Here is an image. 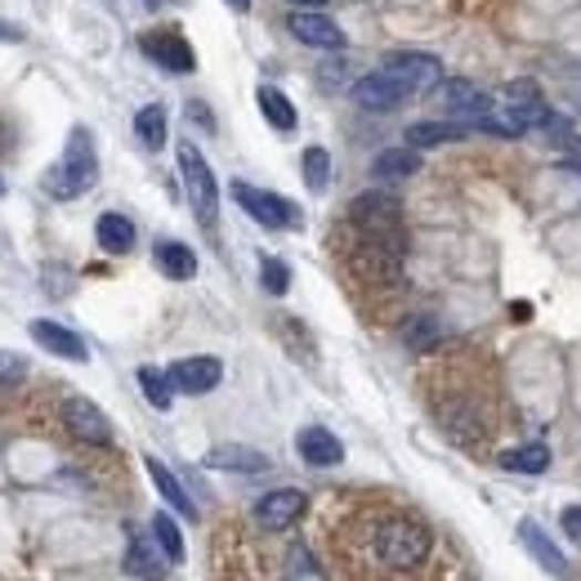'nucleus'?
<instances>
[{
  "instance_id": "f257e3e1",
  "label": "nucleus",
  "mask_w": 581,
  "mask_h": 581,
  "mask_svg": "<svg viewBox=\"0 0 581 581\" xmlns=\"http://www.w3.org/2000/svg\"><path fill=\"white\" fill-rule=\"evenodd\" d=\"M326 546L349 581H452L434 528L390 501L344 510L340 523L326 528Z\"/></svg>"
},
{
  "instance_id": "f03ea898",
  "label": "nucleus",
  "mask_w": 581,
  "mask_h": 581,
  "mask_svg": "<svg viewBox=\"0 0 581 581\" xmlns=\"http://www.w3.org/2000/svg\"><path fill=\"white\" fill-rule=\"evenodd\" d=\"M98 179V153H94V135L85 126H72L68 144H63V157L45 170L41 188L54 197V201H72L81 193H90Z\"/></svg>"
},
{
  "instance_id": "7ed1b4c3",
  "label": "nucleus",
  "mask_w": 581,
  "mask_h": 581,
  "mask_svg": "<svg viewBox=\"0 0 581 581\" xmlns=\"http://www.w3.org/2000/svg\"><path fill=\"white\" fill-rule=\"evenodd\" d=\"M179 175H184V193L193 201V215L206 228H215V219H219V184H215L206 157L193 144H179Z\"/></svg>"
},
{
  "instance_id": "20e7f679",
  "label": "nucleus",
  "mask_w": 581,
  "mask_h": 581,
  "mask_svg": "<svg viewBox=\"0 0 581 581\" xmlns=\"http://www.w3.org/2000/svg\"><path fill=\"white\" fill-rule=\"evenodd\" d=\"M215 568H219V581H264V568L256 563V550H251V541L242 537L238 523L219 528V541H215Z\"/></svg>"
},
{
  "instance_id": "39448f33",
  "label": "nucleus",
  "mask_w": 581,
  "mask_h": 581,
  "mask_svg": "<svg viewBox=\"0 0 581 581\" xmlns=\"http://www.w3.org/2000/svg\"><path fill=\"white\" fill-rule=\"evenodd\" d=\"M232 201H238V206H242L256 224H264V228H295V224H300V210H295L287 197L264 193V188L242 184V179H232Z\"/></svg>"
},
{
  "instance_id": "423d86ee",
  "label": "nucleus",
  "mask_w": 581,
  "mask_h": 581,
  "mask_svg": "<svg viewBox=\"0 0 581 581\" xmlns=\"http://www.w3.org/2000/svg\"><path fill=\"white\" fill-rule=\"evenodd\" d=\"M349 224L363 232H403V206L390 193H363L349 206Z\"/></svg>"
},
{
  "instance_id": "0eeeda50",
  "label": "nucleus",
  "mask_w": 581,
  "mask_h": 581,
  "mask_svg": "<svg viewBox=\"0 0 581 581\" xmlns=\"http://www.w3.org/2000/svg\"><path fill=\"white\" fill-rule=\"evenodd\" d=\"M349 94H354V103H359L363 112H394L398 103H407V98H412V90H407L398 76H390L385 68H376V72H367V76H359Z\"/></svg>"
},
{
  "instance_id": "6e6552de",
  "label": "nucleus",
  "mask_w": 581,
  "mask_h": 581,
  "mask_svg": "<svg viewBox=\"0 0 581 581\" xmlns=\"http://www.w3.org/2000/svg\"><path fill=\"white\" fill-rule=\"evenodd\" d=\"M139 50H144L157 68H166V72H175V76H188V72L197 68V54H193V45H188L179 32H144V37H139Z\"/></svg>"
},
{
  "instance_id": "1a4fd4ad",
  "label": "nucleus",
  "mask_w": 581,
  "mask_h": 581,
  "mask_svg": "<svg viewBox=\"0 0 581 581\" xmlns=\"http://www.w3.org/2000/svg\"><path fill=\"white\" fill-rule=\"evenodd\" d=\"M63 425H68V434H72L76 443H85V447H107V443H112V425H107V416H103L90 398H68V403H63Z\"/></svg>"
},
{
  "instance_id": "9d476101",
  "label": "nucleus",
  "mask_w": 581,
  "mask_h": 581,
  "mask_svg": "<svg viewBox=\"0 0 581 581\" xmlns=\"http://www.w3.org/2000/svg\"><path fill=\"white\" fill-rule=\"evenodd\" d=\"M381 68H385L390 76H398L412 94H425V90L443 85V63H438L434 54H390Z\"/></svg>"
},
{
  "instance_id": "9b49d317",
  "label": "nucleus",
  "mask_w": 581,
  "mask_h": 581,
  "mask_svg": "<svg viewBox=\"0 0 581 581\" xmlns=\"http://www.w3.org/2000/svg\"><path fill=\"white\" fill-rule=\"evenodd\" d=\"M443 107L456 116V122H470V126H479V131H484V122L492 116V98H488L479 85H470V81H447V85H443Z\"/></svg>"
},
{
  "instance_id": "f8f14e48",
  "label": "nucleus",
  "mask_w": 581,
  "mask_h": 581,
  "mask_svg": "<svg viewBox=\"0 0 581 581\" xmlns=\"http://www.w3.org/2000/svg\"><path fill=\"white\" fill-rule=\"evenodd\" d=\"M304 492L300 488H278V492H269V497H260L256 501V523L264 528V532H287L300 515H304Z\"/></svg>"
},
{
  "instance_id": "ddd939ff",
  "label": "nucleus",
  "mask_w": 581,
  "mask_h": 581,
  "mask_svg": "<svg viewBox=\"0 0 581 581\" xmlns=\"http://www.w3.org/2000/svg\"><path fill=\"white\" fill-rule=\"evenodd\" d=\"M291 37L295 41H304V45H313V50H344V32H340V23L335 19H326L322 10H295L291 14Z\"/></svg>"
},
{
  "instance_id": "4468645a",
  "label": "nucleus",
  "mask_w": 581,
  "mask_h": 581,
  "mask_svg": "<svg viewBox=\"0 0 581 581\" xmlns=\"http://www.w3.org/2000/svg\"><path fill=\"white\" fill-rule=\"evenodd\" d=\"M170 381H175V390L179 394H210L219 381H224V363L219 359H210V354H201V359H179V363H170Z\"/></svg>"
},
{
  "instance_id": "2eb2a0df",
  "label": "nucleus",
  "mask_w": 581,
  "mask_h": 581,
  "mask_svg": "<svg viewBox=\"0 0 581 581\" xmlns=\"http://www.w3.org/2000/svg\"><path fill=\"white\" fill-rule=\"evenodd\" d=\"M28 331H32V340H37L41 349H50V354H59V359H68V363H85V359H90L85 340H81L76 331L59 326V322H45V318H37Z\"/></svg>"
},
{
  "instance_id": "dca6fc26",
  "label": "nucleus",
  "mask_w": 581,
  "mask_h": 581,
  "mask_svg": "<svg viewBox=\"0 0 581 581\" xmlns=\"http://www.w3.org/2000/svg\"><path fill=\"white\" fill-rule=\"evenodd\" d=\"M295 452H300L309 465H318V470L344 460V443H340L331 429H322V425H304V429L295 434Z\"/></svg>"
},
{
  "instance_id": "f3484780",
  "label": "nucleus",
  "mask_w": 581,
  "mask_h": 581,
  "mask_svg": "<svg viewBox=\"0 0 581 581\" xmlns=\"http://www.w3.org/2000/svg\"><path fill=\"white\" fill-rule=\"evenodd\" d=\"M210 470H232V475H264L269 470V456L256 447H215L206 452Z\"/></svg>"
},
{
  "instance_id": "a211bd4d",
  "label": "nucleus",
  "mask_w": 581,
  "mask_h": 581,
  "mask_svg": "<svg viewBox=\"0 0 581 581\" xmlns=\"http://www.w3.org/2000/svg\"><path fill=\"white\" fill-rule=\"evenodd\" d=\"M126 572L148 577V581H157L166 572V550H157V537H144V532L131 537V546H126Z\"/></svg>"
},
{
  "instance_id": "6ab92c4d",
  "label": "nucleus",
  "mask_w": 581,
  "mask_h": 581,
  "mask_svg": "<svg viewBox=\"0 0 581 581\" xmlns=\"http://www.w3.org/2000/svg\"><path fill=\"white\" fill-rule=\"evenodd\" d=\"M144 465H148V479L157 484V492L166 497V506H170L175 515H184V519H197V506H193V497L184 492V484H179V479L166 470V465H162L157 456H144Z\"/></svg>"
},
{
  "instance_id": "aec40b11",
  "label": "nucleus",
  "mask_w": 581,
  "mask_h": 581,
  "mask_svg": "<svg viewBox=\"0 0 581 581\" xmlns=\"http://www.w3.org/2000/svg\"><path fill=\"white\" fill-rule=\"evenodd\" d=\"M94 238H98V247H103L107 256H126V251L135 247V224H131L126 215L107 210V215H98V224H94Z\"/></svg>"
},
{
  "instance_id": "412c9836",
  "label": "nucleus",
  "mask_w": 581,
  "mask_h": 581,
  "mask_svg": "<svg viewBox=\"0 0 581 581\" xmlns=\"http://www.w3.org/2000/svg\"><path fill=\"white\" fill-rule=\"evenodd\" d=\"M519 541L528 546V554H532V559H537V563L546 568V572H554V577H563V572H568V563H563L559 546H554V541H550V537L541 532V523L523 519V523H519Z\"/></svg>"
},
{
  "instance_id": "4be33fe9",
  "label": "nucleus",
  "mask_w": 581,
  "mask_h": 581,
  "mask_svg": "<svg viewBox=\"0 0 581 581\" xmlns=\"http://www.w3.org/2000/svg\"><path fill=\"white\" fill-rule=\"evenodd\" d=\"M153 260H157V269H162L170 282H188V278L197 273V256H193V247H184V242H157Z\"/></svg>"
},
{
  "instance_id": "5701e85b",
  "label": "nucleus",
  "mask_w": 581,
  "mask_h": 581,
  "mask_svg": "<svg viewBox=\"0 0 581 581\" xmlns=\"http://www.w3.org/2000/svg\"><path fill=\"white\" fill-rule=\"evenodd\" d=\"M501 470H510V475H546L550 470V447L546 443L510 447V452H501Z\"/></svg>"
},
{
  "instance_id": "b1692460",
  "label": "nucleus",
  "mask_w": 581,
  "mask_h": 581,
  "mask_svg": "<svg viewBox=\"0 0 581 581\" xmlns=\"http://www.w3.org/2000/svg\"><path fill=\"white\" fill-rule=\"evenodd\" d=\"M256 103H260V112H264V122L273 126V131H295V103L282 94V90H273V85H260L256 90Z\"/></svg>"
},
{
  "instance_id": "393cba45",
  "label": "nucleus",
  "mask_w": 581,
  "mask_h": 581,
  "mask_svg": "<svg viewBox=\"0 0 581 581\" xmlns=\"http://www.w3.org/2000/svg\"><path fill=\"white\" fill-rule=\"evenodd\" d=\"M421 170V153L416 148H385L376 162H372V175L376 179H407Z\"/></svg>"
},
{
  "instance_id": "a878e982",
  "label": "nucleus",
  "mask_w": 581,
  "mask_h": 581,
  "mask_svg": "<svg viewBox=\"0 0 581 581\" xmlns=\"http://www.w3.org/2000/svg\"><path fill=\"white\" fill-rule=\"evenodd\" d=\"M135 135H139V144H144L148 153L166 148V107H162V103H148V107L135 112Z\"/></svg>"
},
{
  "instance_id": "bb28decb",
  "label": "nucleus",
  "mask_w": 581,
  "mask_h": 581,
  "mask_svg": "<svg viewBox=\"0 0 581 581\" xmlns=\"http://www.w3.org/2000/svg\"><path fill=\"white\" fill-rule=\"evenodd\" d=\"M139 390H144V398H148L157 412H170V403H175V381H170V372H162V367H139Z\"/></svg>"
},
{
  "instance_id": "cd10ccee",
  "label": "nucleus",
  "mask_w": 581,
  "mask_h": 581,
  "mask_svg": "<svg viewBox=\"0 0 581 581\" xmlns=\"http://www.w3.org/2000/svg\"><path fill=\"white\" fill-rule=\"evenodd\" d=\"M465 131L460 126H443V122H416V126H407V148H438V144H452V139H460Z\"/></svg>"
},
{
  "instance_id": "c85d7f7f",
  "label": "nucleus",
  "mask_w": 581,
  "mask_h": 581,
  "mask_svg": "<svg viewBox=\"0 0 581 581\" xmlns=\"http://www.w3.org/2000/svg\"><path fill=\"white\" fill-rule=\"evenodd\" d=\"M282 581H331L326 568H318L313 550L309 546H291L287 550V568H282Z\"/></svg>"
},
{
  "instance_id": "c756f323",
  "label": "nucleus",
  "mask_w": 581,
  "mask_h": 581,
  "mask_svg": "<svg viewBox=\"0 0 581 581\" xmlns=\"http://www.w3.org/2000/svg\"><path fill=\"white\" fill-rule=\"evenodd\" d=\"M403 340H407L412 354H429V349L443 340V326H438V318H412L403 326Z\"/></svg>"
},
{
  "instance_id": "7c9ffc66",
  "label": "nucleus",
  "mask_w": 581,
  "mask_h": 581,
  "mask_svg": "<svg viewBox=\"0 0 581 581\" xmlns=\"http://www.w3.org/2000/svg\"><path fill=\"white\" fill-rule=\"evenodd\" d=\"M300 170H304V184H309V193H322V188L331 184V157H326V148H304V157H300Z\"/></svg>"
},
{
  "instance_id": "2f4dec72",
  "label": "nucleus",
  "mask_w": 581,
  "mask_h": 581,
  "mask_svg": "<svg viewBox=\"0 0 581 581\" xmlns=\"http://www.w3.org/2000/svg\"><path fill=\"white\" fill-rule=\"evenodd\" d=\"M153 537H157V546L166 550V559L170 563H179L184 559V537H179V523L162 510V515H153Z\"/></svg>"
},
{
  "instance_id": "473e14b6",
  "label": "nucleus",
  "mask_w": 581,
  "mask_h": 581,
  "mask_svg": "<svg viewBox=\"0 0 581 581\" xmlns=\"http://www.w3.org/2000/svg\"><path fill=\"white\" fill-rule=\"evenodd\" d=\"M260 282H264L269 295H287V287H291V269H287L282 260L264 256V260H260Z\"/></svg>"
},
{
  "instance_id": "72a5a7b5",
  "label": "nucleus",
  "mask_w": 581,
  "mask_h": 581,
  "mask_svg": "<svg viewBox=\"0 0 581 581\" xmlns=\"http://www.w3.org/2000/svg\"><path fill=\"white\" fill-rule=\"evenodd\" d=\"M354 81V68H349V59L340 54V59H326L322 68H318V85L322 90H340V85H349Z\"/></svg>"
},
{
  "instance_id": "f704fd0d",
  "label": "nucleus",
  "mask_w": 581,
  "mask_h": 581,
  "mask_svg": "<svg viewBox=\"0 0 581 581\" xmlns=\"http://www.w3.org/2000/svg\"><path fill=\"white\" fill-rule=\"evenodd\" d=\"M23 376H28V359L6 354V349H0V385H14V381H23Z\"/></svg>"
},
{
  "instance_id": "c9c22d12",
  "label": "nucleus",
  "mask_w": 581,
  "mask_h": 581,
  "mask_svg": "<svg viewBox=\"0 0 581 581\" xmlns=\"http://www.w3.org/2000/svg\"><path fill=\"white\" fill-rule=\"evenodd\" d=\"M184 112H188V122H193V126H201L206 135L215 131V112H210L201 98H188V107H184Z\"/></svg>"
},
{
  "instance_id": "e433bc0d",
  "label": "nucleus",
  "mask_w": 581,
  "mask_h": 581,
  "mask_svg": "<svg viewBox=\"0 0 581 581\" xmlns=\"http://www.w3.org/2000/svg\"><path fill=\"white\" fill-rule=\"evenodd\" d=\"M559 528L568 532V541H577V546H581V506H568V510L559 515Z\"/></svg>"
},
{
  "instance_id": "4c0bfd02",
  "label": "nucleus",
  "mask_w": 581,
  "mask_h": 581,
  "mask_svg": "<svg viewBox=\"0 0 581 581\" xmlns=\"http://www.w3.org/2000/svg\"><path fill=\"white\" fill-rule=\"evenodd\" d=\"M291 6H300V10H318V6H326V0H291Z\"/></svg>"
},
{
  "instance_id": "58836bf2",
  "label": "nucleus",
  "mask_w": 581,
  "mask_h": 581,
  "mask_svg": "<svg viewBox=\"0 0 581 581\" xmlns=\"http://www.w3.org/2000/svg\"><path fill=\"white\" fill-rule=\"evenodd\" d=\"M228 10H238V14H247V10H251V0H228Z\"/></svg>"
},
{
  "instance_id": "ea45409f",
  "label": "nucleus",
  "mask_w": 581,
  "mask_h": 581,
  "mask_svg": "<svg viewBox=\"0 0 581 581\" xmlns=\"http://www.w3.org/2000/svg\"><path fill=\"white\" fill-rule=\"evenodd\" d=\"M0 37H10V41H19V32H14V28H0Z\"/></svg>"
},
{
  "instance_id": "a19ab883",
  "label": "nucleus",
  "mask_w": 581,
  "mask_h": 581,
  "mask_svg": "<svg viewBox=\"0 0 581 581\" xmlns=\"http://www.w3.org/2000/svg\"><path fill=\"white\" fill-rule=\"evenodd\" d=\"M144 6H148V10H162V6H166V0H144Z\"/></svg>"
},
{
  "instance_id": "79ce46f5",
  "label": "nucleus",
  "mask_w": 581,
  "mask_h": 581,
  "mask_svg": "<svg viewBox=\"0 0 581 581\" xmlns=\"http://www.w3.org/2000/svg\"><path fill=\"white\" fill-rule=\"evenodd\" d=\"M0 148H6V126H0Z\"/></svg>"
},
{
  "instance_id": "37998d69",
  "label": "nucleus",
  "mask_w": 581,
  "mask_h": 581,
  "mask_svg": "<svg viewBox=\"0 0 581 581\" xmlns=\"http://www.w3.org/2000/svg\"><path fill=\"white\" fill-rule=\"evenodd\" d=\"M0 197H6V179H0Z\"/></svg>"
}]
</instances>
